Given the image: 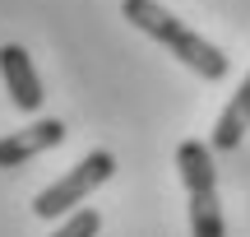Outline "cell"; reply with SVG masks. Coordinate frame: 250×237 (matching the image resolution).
Listing matches in <instances>:
<instances>
[{
  "label": "cell",
  "instance_id": "cell-1",
  "mask_svg": "<svg viewBox=\"0 0 250 237\" xmlns=\"http://www.w3.org/2000/svg\"><path fill=\"white\" fill-rule=\"evenodd\" d=\"M121 14L130 19L139 33H148L153 42H162L181 65H190L199 79L213 84V79H223V74H227V56L218 51L213 42H204L199 33H190V28L181 24L176 14H167L158 0H121Z\"/></svg>",
  "mask_w": 250,
  "mask_h": 237
},
{
  "label": "cell",
  "instance_id": "cell-2",
  "mask_svg": "<svg viewBox=\"0 0 250 237\" xmlns=\"http://www.w3.org/2000/svg\"><path fill=\"white\" fill-rule=\"evenodd\" d=\"M176 167L190 195V233L195 237H227L223 205H218V172H213V149L204 140H186L176 149Z\"/></svg>",
  "mask_w": 250,
  "mask_h": 237
},
{
  "label": "cell",
  "instance_id": "cell-3",
  "mask_svg": "<svg viewBox=\"0 0 250 237\" xmlns=\"http://www.w3.org/2000/svg\"><path fill=\"white\" fill-rule=\"evenodd\" d=\"M111 172H116V158H111L107 149H93L79 167H70L61 182H51L42 195H37V200H33V214H37V219H61V214H70L74 205L88 200Z\"/></svg>",
  "mask_w": 250,
  "mask_h": 237
},
{
  "label": "cell",
  "instance_id": "cell-4",
  "mask_svg": "<svg viewBox=\"0 0 250 237\" xmlns=\"http://www.w3.org/2000/svg\"><path fill=\"white\" fill-rule=\"evenodd\" d=\"M61 140H65V121L42 117V121H33V126H23V130H14V135L0 140V167H23L28 158L56 149Z\"/></svg>",
  "mask_w": 250,
  "mask_h": 237
},
{
  "label": "cell",
  "instance_id": "cell-5",
  "mask_svg": "<svg viewBox=\"0 0 250 237\" xmlns=\"http://www.w3.org/2000/svg\"><path fill=\"white\" fill-rule=\"evenodd\" d=\"M0 74H5V89H9V98H14L19 112H37V107H42V98H46L42 79H37L33 61H28V51L19 42L0 47Z\"/></svg>",
  "mask_w": 250,
  "mask_h": 237
},
{
  "label": "cell",
  "instance_id": "cell-6",
  "mask_svg": "<svg viewBox=\"0 0 250 237\" xmlns=\"http://www.w3.org/2000/svg\"><path fill=\"white\" fill-rule=\"evenodd\" d=\"M246 130H250V74L241 79V89L232 93V102L223 107V117H218V126H213V149H236L246 140Z\"/></svg>",
  "mask_w": 250,
  "mask_h": 237
},
{
  "label": "cell",
  "instance_id": "cell-7",
  "mask_svg": "<svg viewBox=\"0 0 250 237\" xmlns=\"http://www.w3.org/2000/svg\"><path fill=\"white\" fill-rule=\"evenodd\" d=\"M98 228H102V214L98 210H79V214H70L51 237H98Z\"/></svg>",
  "mask_w": 250,
  "mask_h": 237
}]
</instances>
